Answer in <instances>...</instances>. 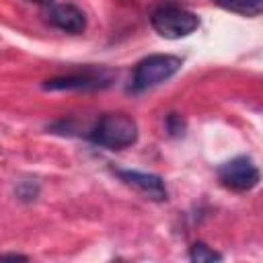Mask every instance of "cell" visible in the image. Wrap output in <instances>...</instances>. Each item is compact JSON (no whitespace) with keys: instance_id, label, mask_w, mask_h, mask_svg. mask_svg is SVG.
Returning <instances> with one entry per match:
<instances>
[{"instance_id":"6da1fadb","label":"cell","mask_w":263,"mask_h":263,"mask_svg":"<svg viewBox=\"0 0 263 263\" xmlns=\"http://www.w3.org/2000/svg\"><path fill=\"white\" fill-rule=\"evenodd\" d=\"M86 138L105 150H123L138 142V123L125 113H103Z\"/></svg>"},{"instance_id":"7a4b0ae2","label":"cell","mask_w":263,"mask_h":263,"mask_svg":"<svg viewBox=\"0 0 263 263\" xmlns=\"http://www.w3.org/2000/svg\"><path fill=\"white\" fill-rule=\"evenodd\" d=\"M150 25L164 39H183V37H189L191 33H195L199 29L201 21L189 8H185L173 0H166V2H160L152 10Z\"/></svg>"},{"instance_id":"3957f363","label":"cell","mask_w":263,"mask_h":263,"mask_svg":"<svg viewBox=\"0 0 263 263\" xmlns=\"http://www.w3.org/2000/svg\"><path fill=\"white\" fill-rule=\"evenodd\" d=\"M183 66V60L179 55H171V53H152L142 58L132 72V84L129 90L132 92H144L150 90L166 80H171Z\"/></svg>"},{"instance_id":"277c9868","label":"cell","mask_w":263,"mask_h":263,"mask_svg":"<svg viewBox=\"0 0 263 263\" xmlns=\"http://www.w3.org/2000/svg\"><path fill=\"white\" fill-rule=\"evenodd\" d=\"M113 72L107 68H84L64 76L49 78L41 84L43 90H101L111 86Z\"/></svg>"},{"instance_id":"5b68a950","label":"cell","mask_w":263,"mask_h":263,"mask_svg":"<svg viewBox=\"0 0 263 263\" xmlns=\"http://www.w3.org/2000/svg\"><path fill=\"white\" fill-rule=\"evenodd\" d=\"M218 179L232 191H249L257 187V183L261 181V173L249 156H236L218 166Z\"/></svg>"},{"instance_id":"8992f818","label":"cell","mask_w":263,"mask_h":263,"mask_svg":"<svg viewBox=\"0 0 263 263\" xmlns=\"http://www.w3.org/2000/svg\"><path fill=\"white\" fill-rule=\"evenodd\" d=\"M115 175L129 187H134L138 193H142L146 199L152 201H166L168 191L160 175L154 173H142V171H129V168H115Z\"/></svg>"},{"instance_id":"52a82bcc","label":"cell","mask_w":263,"mask_h":263,"mask_svg":"<svg viewBox=\"0 0 263 263\" xmlns=\"http://www.w3.org/2000/svg\"><path fill=\"white\" fill-rule=\"evenodd\" d=\"M45 21L64 31V33H70V35H80L84 33L86 29V14L82 8H78L76 4L72 2H58V4H51L45 12Z\"/></svg>"},{"instance_id":"ba28073f","label":"cell","mask_w":263,"mask_h":263,"mask_svg":"<svg viewBox=\"0 0 263 263\" xmlns=\"http://www.w3.org/2000/svg\"><path fill=\"white\" fill-rule=\"evenodd\" d=\"M226 10L245 14V16H257L263 12V0H214Z\"/></svg>"},{"instance_id":"9c48e42d","label":"cell","mask_w":263,"mask_h":263,"mask_svg":"<svg viewBox=\"0 0 263 263\" xmlns=\"http://www.w3.org/2000/svg\"><path fill=\"white\" fill-rule=\"evenodd\" d=\"M189 259L193 263H212V261H222V255L214 249H210L205 242H195L189 249Z\"/></svg>"},{"instance_id":"30bf717a","label":"cell","mask_w":263,"mask_h":263,"mask_svg":"<svg viewBox=\"0 0 263 263\" xmlns=\"http://www.w3.org/2000/svg\"><path fill=\"white\" fill-rule=\"evenodd\" d=\"M39 195V183L35 179H21L16 183V197L23 201H33Z\"/></svg>"},{"instance_id":"8fae6325","label":"cell","mask_w":263,"mask_h":263,"mask_svg":"<svg viewBox=\"0 0 263 263\" xmlns=\"http://www.w3.org/2000/svg\"><path fill=\"white\" fill-rule=\"evenodd\" d=\"M166 132L171 136H181L185 132V119L179 113H171L166 115Z\"/></svg>"},{"instance_id":"7c38bea8","label":"cell","mask_w":263,"mask_h":263,"mask_svg":"<svg viewBox=\"0 0 263 263\" xmlns=\"http://www.w3.org/2000/svg\"><path fill=\"white\" fill-rule=\"evenodd\" d=\"M29 2H35V4H43V6H51L55 0H29Z\"/></svg>"}]
</instances>
